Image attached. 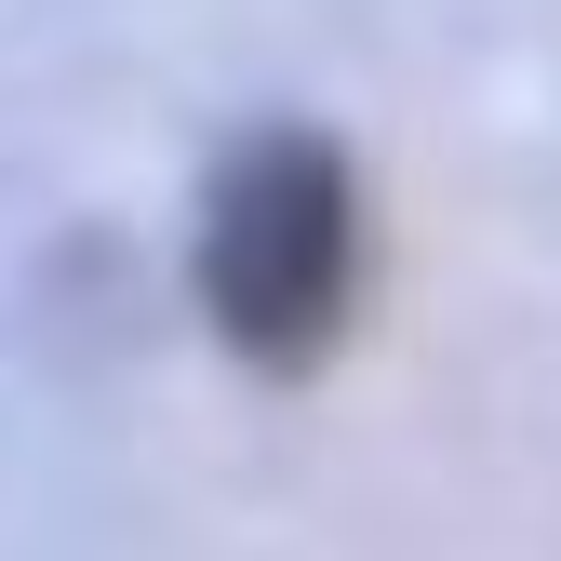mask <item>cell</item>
I'll list each match as a JSON object with an SVG mask.
<instances>
[{
  "label": "cell",
  "mask_w": 561,
  "mask_h": 561,
  "mask_svg": "<svg viewBox=\"0 0 561 561\" xmlns=\"http://www.w3.org/2000/svg\"><path fill=\"white\" fill-rule=\"evenodd\" d=\"M347 267H362V201L347 161L308 134H267L215 174V215H201V308L228 321L241 362H308L347 321Z\"/></svg>",
  "instance_id": "6da1fadb"
}]
</instances>
